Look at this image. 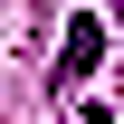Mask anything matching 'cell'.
<instances>
[{"label":"cell","instance_id":"1","mask_svg":"<svg viewBox=\"0 0 124 124\" xmlns=\"http://www.w3.org/2000/svg\"><path fill=\"white\" fill-rule=\"evenodd\" d=\"M95 57H105V19H77V29H67V48H57V86H86Z\"/></svg>","mask_w":124,"mask_h":124},{"label":"cell","instance_id":"2","mask_svg":"<svg viewBox=\"0 0 124 124\" xmlns=\"http://www.w3.org/2000/svg\"><path fill=\"white\" fill-rule=\"evenodd\" d=\"M86 124H115V115H86Z\"/></svg>","mask_w":124,"mask_h":124}]
</instances>
